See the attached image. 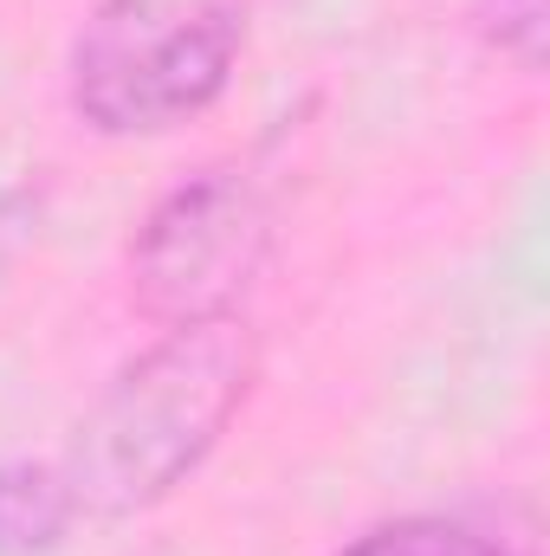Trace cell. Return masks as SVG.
<instances>
[{
    "label": "cell",
    "instance_id": "cell-1",
    "mask_svg": "<svg viewBox=\"0 0 550 556\" xmlns=\"http://www.w3.org/2000/svg\"><path fill=\"white\" fill-rule=\"evenodd\" d=\"M260 382V337L240 311L175 324L137 350L91 415L78 420L59 472L78 518H137L188 485Z\"/></svg>",
    "mask_w": 550,
    "mask_h": 556
},
{
    "label": "cell",
    "instance_id": "cell-2",
    "mask_svg": "<svg viewBox=\"0 0 550 556\" xmlns=\"http://www.w3.org/2000/svg\"><path fill=\"white\" fill-rule=\"evenodd\" d=\"M247 46L227 0H98L65 59L72 117L98 137H162L201 117Z\"/></svg>",
    "mask_w": 550,
    "mask_h": 556
},
{
    "label": "cell",
    "instance_id": "cell-3",
    "mask_svg": "<svg viewBox=\"0 0 550 556\" xmlns=\"http://www.w3.org/2000/svg\"><path fill=\"white\" fill-rule=\"evenodd\" d=\"M273 253V207L247 168H208L168 188L130 240V304L149 324H201L240 311Z\"/></svg>",
    "mask_w": 550,
    "mask_h": 556
},
{
    "label": "cell",
    "instance_id": "cell-4",
    "mask_svg": "<svg viewBox=\"0 0 550 556\" xmlns=\"http://www.w3.org/2000/svg\"><path fill=\"white\" fill-rule=\"evenodd\" d=\"M72 492L59 466H0V556H46L72 531Z\"/></svg>",
    "mask_w": 550,
    "mask_h": 556
},
{
    "label": "cell",
    "instance_id": "cell-5",
    "mask_svg": "<svg viewBox=\"0 0 550 556\" xmlns=\"http://www.w3.org/2000/svg\"><path fill=\"white\" fill-rule=\"evenodd\" d=\"M337 556H525L505 544L499 531L473 525V518H447V511H414V518H389L370 525L363 538H350Z\"/></svg>",
    "mask_w": 550,
    "mask_h": 556
},
{
    "label": "cell",
    "instance_id": "cell-6",
    "mask_svg": "<svg viewBox=\"0 0 550 556\" xmlns=\"http://www.w3.org/2000/svg\"><path fill=\"white\" fill-rule=\"evenodd\" d=\"M479 26L486 39L518 59L525 72L545 65V33H550V0H479Z\"/></svg>",
    "mask_w": 550,
    "mask_h": 556
}]
</instances>
